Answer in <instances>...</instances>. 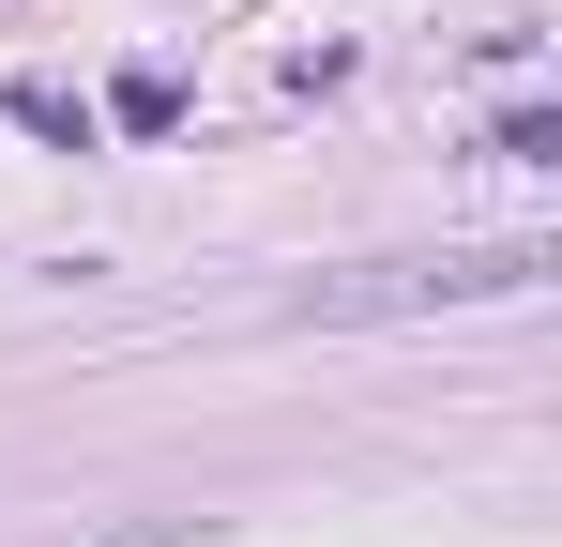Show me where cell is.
Here are the masks:
<instances>
[{
  "instance_id": "6da1fadb",
  "label": "cell",
  "mask_w": 562,
  "mask_h": 547,
  "mask_svg": "<svg viewBox=\"0 0 562 547\" xmlns=\"http://www.w3.org/2000/svg\"><path fill=\"white\" fill-rule=\"evenodd\" d=\"M548 244H471V259H380V274H335L319 289V320H426V304H517V289H548Z\"/></svg>"
},
{
  "instance_id": "3957f363",
  "label": "cell",
  "mask_w": 562,
  "mask_h": 547,
  "mask_svg": "<svg viewBox=\"0 0 562 547\" xmlns=\"http://www.w3.org/2000/svg\"><path fill=\"white\" fill-rule=\"evenodd\" d=\"M92 122H122V137H168V122H183V77H168V62H122Z\"/></svg>"
},
{
  "instance_id": "277c9868",
  "label": "cell",
  "mask_w": 562,
  "mask_h": 547,
  "mask_svg": "<svg viewBox=\"0 0 562 547\" xmlns=\"http://www.w3.org/2000/svg\"><path fill=\"white\" fill-rule=\"evenodd\" d=\"M502 168H562V122H548V107H502Z\"/></svg>"
},
{
  "instance_id": "7a4b0ae2",
  "label": "cell",
  "mask_w": 562,
  "mask_h": 547,
  "mask_svg": "<svg viewBox=\"0 0 562 547\" xmlns=\"http://www.w3.org/2000/svg\"><path fill=\"white\" fill-rule=\"evenodd\" d=\"M0 107H15V122L46 137V153H92V137H106V122H92V91H61V77H15Z\"/></svg>"
}]
</instances>
